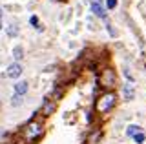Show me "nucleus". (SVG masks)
Masks as SVG:
<instances>
[{
    "label": "nucleus",
    "mask_w": 146,
    "mask_h": 144,
    "mask_svg": "<svg viewBox=\"0 0 146 144\" xmlns=\"http://www.w3.org/2000/svg\"><path fill=\"white\" fill-rule=\"evenodd\" d=\"M42 131H44V128H42V122H40V120H29V122L24 126V129H22V137H24V141H27V142H33L42 135Z\"/></svg>",
    "instance_id": "f257e3e1"
},
{
    "label": "nucleus",
    "mask_w": 146,
    "mask_h": 144,
    "mask_svg": "<svg viewBox=\"0 0 146 144\" xmlns=\"http://www.w3.org/2000/svg\"><path fill=\"white\" fill-rule=\"evenodd\" d=\"M115 100H117V95L113 91L102 93V95L97 98V102H95V110H97V113H108V111L115 106Z\"/></svg>",
    "instance_id": "f03ea898"
},
{
    "label": "nucleus",
    "mask_w": 146,
    "mask_h": 144,
    "mask_svg": "<svg viewBox=\"0 0 146 144\" xmlns=\"http://www.w3.org/2000/svg\"><path fill=\"white\" fill-rule=\"evenodd\" d=\"M99 84L102 88H106V89H111L117 84V73L111 69V67H104V69L100 71V75H99Z\"/></svg>",
    "instance_id": "7ed1b4c3"
},
{
    "label": "nucleus",
    "mask_w": 146,
    "mask_h": 144,
    "mask_svg": "<svg viewBox=\"0 0 146 144\" xmlns=\"http://www.w3.org/2000/svg\"><path fill=\"white\" fill-rule=\"evenodd\" d=\"M91 11H93L99 18H106V9H104L102 0H91Z\"/></svg>",
    "instance_id": "20e7f679"
},
{
    "label": "nucleus",
    "mask_w": 146,
    "mask_h": 144,
    "mask_svg": "<svg viewBox=\"0 0 146 144\" xmlns=\"http://www.w3.org/2000/svg\"><path fill=\"white\" fill-rule=\"evenodd\" d=\"M55 108H57V100H48V98H46L42 108H40V115H42V117H49L55 111Z\"/></svg>",
    "instance_id": "39448f33"
},
{
    "label": "nucleus",
    "mask_w": 146,
    "mask_h": 144,
    "mask_svg": "<svg viewBox=\"0 0 146 144\" xmlns=\"http://www.w3.org/2000/svg\"><path fill=\"white\" fill-rule=\"evenodd\" d=\"M20 73H22V66L18 64V62L11 64V66L6 69V77H7V79H17V77H20Z\"/></svg>",
    "instance_id": "423d86ee"
},
{
    "label": "nucleus",
    "mask_w": 146,
    "mask_h": 144,
    "mask_svg": "<svg viewBox=\"0 0 146 144\" xmlns=\"http://www.w3.org/2000/svg\"><path fill=\"white\" fill-rule=\"evenodd\" d=\"M27 91V82L26 80H20L18 84H15V95H24Z\"/></svg>",
    "instance_id": "0eeeda50"
},
{
    "label": "nucleus",
    "mask_w": 146,
    "mask_h": 144,
    "mask_svg": "<svg viewBox=\"0 0 146 144\" xmlns=\"http://www.w3.org/2000/svg\"><path fill=\"white\" fill-rule=\"evenodd\" d=\"M130 137H135L137 133H143L141 131V126H128V131H126Z\"/></svg>",
    "instance_id": "6e6552de"
},
{
    "label": "nucleus",
    "mask_w": 146,
    "mask_h": 144,
    "mask_svg": "<svg viewBox=\"0 0 146 144\" xmlns=\"http://www.w3.org/2000/svg\"><path fill=\"white\" fill-rule=\"evenodd\" d=\"M124 97H126V100H131V98H133V89H131L130 84L124 86Z\"/></svg>",
    "instance_id": "1a4fd4ad"
},
{
    "label": "nucleus",
    "mask_w": 146,
    "mask_h": 144,
    "mask_svg": "<svg viewBox=\"0 0 146 144\" xmlns=\"http://www.w3.org/2000/svg\"><path fill=\"white\" fill-rule=\"evenodd\" d=\"M13 57H15V58H17V60H20V58H22V57H24V49H22L20 46H17L15 49H13Z\"/></svg>",
    "instance_id": "9d476101"
},
{
    "label": "nucleus",
    "mask_w": 146,
    "mask_h": 144,
    "mask_svg": "<svg viewBox=\"0 0 146 144\" xmlns=\"http://www.w3.org/2000/svg\"><path fill=\"white\" fill-rule=\"evenodd\" d=\"M99 139H100V131L97 129V131H95V133H91V135H90L88 142H90V144H97V141H99Z\"/></svg>",
    "instance_id": "9b49d317"
},
{
    "label": "nucleus",
    "mask_w": 146,
    "mask_h": 144,
    "mask_svg": "<svg viewBox=\"0 0 146 144\" xmlns=\"http://www.w3.org/2000/svg\"><path fill=\"white\" fill-rule=\"evenodd\" d=\"M144 139H146V137H144V133H137L135 137H133V141H135L137 144H143V142H144Z\"/></svg>",
    "instance_id": "f8f14e48"
},
{
    "label": "nucleus",
    "mask_w": 146,
    "mask_h": 144,
    "mask_svg": "<svg viewBox=\"0 0 146 144\" xmlns=\"http://www.w3.org/2000/svg\"><path fill=\"white\" fill-rule=\"evenodd\" d=\"M11 104H13V106L22 104V95H15V97H13V100H11Z\"/></svg>",
    "instance_id": "ddd939ff"
},
{
    "label": "nucleus",
    "mask_w": 146,
    "mask_h": 144,
    "mask_svg": "<svg viewBox=\"0 0 146 144\" xmlns=\"http://www.w3.org/2000/svg\"><path fill=\"white\" fill-rule=\"evenodd\" d=\"M106 7H108V9H113V7H117V0H106Z\"/></svg>",
    "instance_id": "4468645a"
},
{
    "label": "nucleus",
    "mask_w": 146,
    "mask_h": 144,
    "mask_svg": "<svg viewBox=\"0 0 146 144\" xmlns=\"http://www.w3.org/2000/svg\"><path fill=\"white\" fill-rule=\"evenodd\" d=\"M7 33L11 35V37H15V35H17V26H15V24L9 26V28H7Z\"/></svg>",
    "instance_id": "2eb2a0df"
},
{
    "label": "nucleus",
    "mask_w": 146,
    "mask_h": 144,
    "mask_svg": "<svg viewBox=\"0 0 146 144\" xmlns=\"http://www.w3.org/2000/svg\"><path fill=\"white\" fill-rule=\"evenodd\" d=\"M29 22H31V26H38V17H36V15H33V17L29 18Z\"/></svg>",
    "instance_id": "dca6fc26"
},
{
    "label": "nucleus",
    "mask_w": 146,
    "mask_h": 144,
    "mask_svg": "<svg viewBox=\"0 0 146 144\" xmlns=\"http://www.w3.org/2000/svg\"><path fill=\"white\" fill-rule=\"evenodd\" d=\"M0 29H2V7H0Z\"/></svg>",
    "instance_id": "f3484780"
}]
</instances>
